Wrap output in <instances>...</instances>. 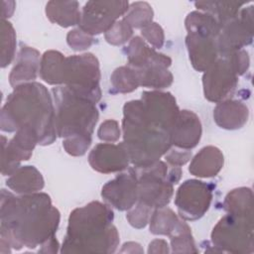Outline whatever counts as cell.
I'll list each match as a JSON object with an SVG mask.
<instances>
[{"instance_id": "obj_1", "label": "cell", "mask_w": 254, "mask_h": 254, "mask_svg": "<svg viewBox=\"0 0 254 254\" xmlns=\"http://www.w3.org/2000/svg\"><path fill=\"white\" fill-rule=\"evenodd\" d=\"M1 242L14 249L35 248L55 237L60 212L47 193L34 192L15 196L1 190Z\"/></svg>"}, {"instance_id": "obj_2", "label": "cell", "mask_w": 254, "mask_h": 254, "mask_svg": "<svg viewBox=\"0 0 254 254\" xmlns=\"http://www.w3.org/2000/svg\"><path fill=\"white\" fill-rule=\"evenodd\" d=\"M23 126L36 130L41 145H50L56 140L54 102L41 83L28 82L14 87L2 108V131L13 132Z\"/></svg>"}, {"instance_id": "obj_3", "label": "cell", "mask_w": 254, "mask_h": 254, "mask_svg": "<svg viewBox=\"0 0 254 254\" xmlns=\"http://www.w3.org/2000/svg\"><path fill=\"white\" fill-rule=\"evenodd\" d=\"M112 209L99 201L75 208L69 215L62 253H113L119 243V234L112 224Z\"/></svg>"}, {"instance_id": "obj_4", "label": "cell", "mask_w": 254, "mask_h": 254, "mask_svg": "<svg viewBox=\"0 0 254 254\" xmlns=\"http://www.w3.org/2000/svg\"><path fill=\"white\" fill-rule=\"evenodd\" d=\"M122 127V144L135 168L151 166L172 147L171 132L154 126L145 118L140 99L125 103Z\"/></svg>"}, {"instance_id": "obj_5", "label": "cell", "mask_w": 254, "mask_h": 254, "mask_svg": "<svg viewBox=\"0 0 254 254\" xmlns=\"http://www.w3.org/2000/svg\"><path fill=\"white\" fill-rule=\"evenodd\" d=\"M55 126L62 138L91 136L98 119L95 102L74 92L67 86L53 89Z\"/></svg>"}, {"instance_id": "obj_6", "label": "cell", "mask_w": 254, "mask_h": 254, "mask_svg": "<svg viewBox=\"0 0 254 254\" xmlns=\"http://www.w3.org/2000/svg\"><path fill=\"white\" fill-rule=\"evenodd\" d=\"M99 79V63L92 54L64 58L62 78L64 86L96 103L101 97Z\"/></svg>"}, {"instance_id": "obj_7", "label": "cell", "mask_w": 254, "mask_h": 254, "mask_svg": "<svg viewBox=\"0 0 254 254\" xmlns=\"http://www.w3.org/2000/svg\"><path fill=\"white\" fill-rule=\"evenodd\" d=\"M253 218L228 213L214 226L211 241L222 252H253Z\"/></svg>"}, {"instance_id": "obj_8", "label": "cell", "mask_w": 254, "mask_h": 254, "mask_svg": "<svg viewBox=\"0 0 254 254\" xmlns=\"http://www.w3.org/2000/svg\"><path fill=\"white\" fill-rule=\"evenodd\" d=\"M138 181V201L153 209L166 206L174 193L166 163L158 161L145 168L134 169Z\"/></svg>"}, {"instance_id": "obj_9", "label": "cell", "mask_w": 254, "mask_h": 254, "mask_svg": "<svg viewBox=\"0 0 254 254\" xmlns=\"http://www.w3.org/2000/svg\"><path fill=\"white\" fill-rule=\"evenodd\" d=\"M128 9V1H88L82 8L79 28L90 36L106 33Z\"/></svg>"}, {"instance_id": "obj_10", "label": "cell", "mask_w": 254, "mask_h": 254, "mask_svg": "<svg viewBox=\"0 0 254 254\" xmlns=\"http://www.w3.org/2000/svg\"><path fill=\"white\" fill-rule=\"evenodd\" d=\"M253 40V6L240 10L238 16L221 26L216 39L218 55L228 57Z\"/></svg>"}, {"instance_id": "obj_11", "label": "cell", "mask_w": 254, "mask_h": 254, "mask_svg": "<svg viewBox=\"0 0 254 254\" xmlns=\"http://www.w3.org/2000/svg\"><path fill=\"white\" fill-rule=\"evenodd\" d=\"M212 199V186L198 180H188L179 188L175 203L185 220H196L204 215Z\"/></svg>"}, {"instance_id": "obj_12", "label": "cell", "mask_w": 254, "mask_h": 254, "mask_svg": "<svg viewBox=\"0 0 254 254\" xmlns=\"http://www.w3.org/2000/svg\"><path fill=\"white\" fill-rule=\"evenodd\" d=\"M237 81L238 72L230 57H221L204 71V96L209 101L218 103L233 92Z\"/></svg>"}, {"instance_id": "obj_13", "label": "cell", "mask_w": 254, "mask_h": 254, "mask_svg": "<svg viewBox=\"0 0 254 254\" xmlns=\"http://www.w3.org/2000/svg\"><path fill=\"white\" fill-rule=\"evenodd\" d=\"M140 100L145 118L154 126L171 132L180 113L175 97L170 92L145 91Z\"/></svg>"}, {"instance_id": "obj_14", "label": "cell", "mask_w": 254, "mask_h": 254, "mask_svg": "<svg viewBox=\"0 0 254 254\" xmlns=\"http://www.w3.org/2000/svg\"><path fill=\"white\" fill-rule=\"evenodd\" d=\"M101 196L119 210H128L138 201V181L134 169L118 175L105 184Z\"/></svg>"}, {"instance_id": "obj_15", "label": "cell", "mask_w": 254, "mask_h": 254, "mask_svg": "<svg viewBox=\"0 0 254 254\" xmlns=\"http://www.w3.org/2000/svg\"><path fill=\"white\" fill-rule=\"evenodd\" d=\"M88 162L93 170L108 174L125 170L130 160L122 143L119 145L101 143L91 150L88 156Z\"/></svg>"}, {"instance_id": "obj_16", "label": "cell", "mask_w": 254, "mask_h": 254, "mask_svg": "<svg viewBox=\"0 0 254 254\" xmlns=\"http://www.w3.org/2000/svg\"><path fill=\"white\" fill-rule=\"evenodd\" d=\"M201 137V123L198 116L190 110L180 111L171 130L172 146L190 150L194 148Z\"/></svg>"}, {"instance_id": "obj_17", "label": "cell", "mask_w": 254, "mask_h": 254, "mask_svg": "<svg viewBox=\"0 0 254 254\" xmlns=\"http://www.w3.org/2000/svg\"><path fill=\"white\" fill-rule=\"evenodd\" d=\"M186 45L192 66L198 71H205L218 57L216 38L188 33Z\"/></svg>"}, {"instance_id": "obj_18", "label": "cell", "mask_w": 254, "mask_h": 254, "mask_svg": "<svg viewBox=\"0 0 254 254\" xmlns=\"http://www.w3.org/2000/svg\"><path fill=\"white\" fill-rule=\"evenodd\" d=\"M126 54L129 65L134 68H141L151 65H163L169 67L172 64L171 58L157 53L140 37H134L130 41L126 49Z\"/></svg>"}, {"instance_id": "obj_19", "label": "cell", "mask_w": 254, "mask_h": 254, "mask_svg": "<svg viewBox=\"0 0 254 254\" xmlns=\"http://www.w3.org/2000/svg\"><path fill=\"white\" fill-rule=\"evenodd\" d=\"M40 53L33 48L22 47L9 75L10 84L16 87L36 79L38 71H40Z\"/></svg>"}, {"instance_id": "obj_20", "label": "cell", "mask_w": 254, "mask_h": 254, "mask_svg": "<svg viewBox=\"0 0 254 254\" xmlns=\"http://www.w3.org/2000/svg\"><path fill=\"white\" fill-rule=\"evenodd\" d=\"M248 117V107L238 100L220 101L213 110L215 123L220 128L227 130L242 128L246 124Z\"/></svg>"}, {"instance_id": "obj_21", "label": "cell", "mask_w": 254, "mask_h": 254, "mask_svg": "<svg viewBox=\"0 0 254 254\" xmlns=\"http://www.w3.org/2000/svg\"><path fill=\"white\" fill-rule=\"evenodd\" d=\"M223 154L214 146L202 148L191 160L189 171L198 178L215 177L223 167Z\"/></svg>"}, {"instance_id": "obj_22", "label": "cell", "mask_w": 254, "mask_h": 254, "mask_svg": "<svg viewBox=\"0 0 254 254\" xmlns=\"http://www.w3.org/2000/svg\"><path fill=\"white\" fill-rule=\"evenodd\" d=\"M6 185L17 193L28 194L41 190L44 188V179L34 166H24L9 177Z\"/></svg>"}, {"instance_id": "obj_23", "label": "cell", "mask_w": 254, "mask_h": 254, "mask_svg": "<svg viewBox=\"0 0 254 254\" xmlns=\"http://www.w3.org/2000/svg\"><path fill=\"white\" fill-rule=\"evenodd\" d=\"M49 20L62 27L79 25L81 13L77 1H50L46 5Z\"/></svg>"}, {"instance_id": "obj_24", "label": "cell", "mask_w": 254, "mask_h": 254, "mask_svg": "<svg viewBox=\"0 0 254 254\" xmlns=\"http://www.w3.org/2000/svg\"><path fill=\"white\" fill-rule=\"evenodd\" d=\"M252 198V190L249 188L235 189L225 196L223 206L230 214L253 218Z\"/></svg>"}, {"instance_id": "obj_25", "label": "cell", "mask_w": 254, "mask_h": 254, "mask_svg": "<svg viewBox=\"0 0 254 254\" xmlns=\"http://www.w3.org/2000/svg\"><path fill=\"white\" fill-rule=\"evenodd\" d=\"M244 2H222V1H197L194 5L197 9L213 16L220 26L236 18Z\"/></svg>"}, {"instance_id": "obj_26", "label": "cell", "mask_w": 254, "mask_h": 254, "mask_svg": "<svg viewBox=\"0 0 254 254\" xmlns=\"http://www.w3.org/2000/svg\"><path fill=\"white\" fill-rule=\"evenodd\" d=\"M186 28L188 33H195L205 35L217 39L221 26L218 21L205 12H190L186 18Z\"/></svg>"}, {"instance_id": "obj_27", "label": "cell", "mask_w": 254, "mask_h": 254, "mask_svg": "<svg viewBox=\"0 0 254 254\" xmlns=\"http://www.w3.org/2000/svg\"><path fill=\"white\" fill-rule=\"evenodd\" d=\"M64 56L58 51L46 52L40 64V76L49 84H63V64Z\"/></svg>"}, {"instance_id": "obj_28", "label": "cell", "mask_w": 254, "mask_h": 254, "mask_svg": "<svg viewBox=\"0 0 254 254\" xmlns=\"http://www.w3.org/2000/svg\"><path fill=\"white\" fill-rule=\"evenodd\" d=\"M134 69L137 72L140 85L144 87L165 88L170 86L173 82V74L166 66L151 65Z\"/></svg>"}, {"instance_id": "obj_29", "label": "cell", "mask_w": 254, "mask_h": 254, "mask_svg": "<svg viewBox=\"0 0 254 254\" xmlns=\"http://www.w3.org/2000/svg\"><path fill=\"white\" fill-rule=\"evenodd\" d=\"M181 221L171 208H166L165 206L156 208L150 217V231L153 234L170 236Z\"/></svg>"}, {"instance_id": "obj_30", "label": "cell", "mask_w": 254, "mask_h": 254, "mask_svg": "<svg viewBox=\"0 0 254 254\" xmlns=\"http://www.w3.org/2000/svg\"><path fill=\"white\" fill-rule=\"evenodd\" d=\"M110 81L116 92L120 93L131 92L140 85L137 72L130 65L116 68L110 77Z\"/></svg>"}, {"instance_id": "obj_31", "label": "cell", "mask_w": 254, "mask_h": 254, "mask_svg": "<svg viewBox=\"0 0 254 254\" xmlns=\"http://www.w3.org/2000/svg\"><path fill=\"white\" fill-rule=\"evenodd\" d=\"M153 9L147 2H134L129 5V9L123 19L132 29H142L153 20Z\"/></svg>"}, {"instance_id": "obj_32", "label": "cell", "mask_w": 254, "mask_h": 254, "mask_svg": "<svg viewBox=\"0 0 254 254\" xmlns=\"http://www.w3.org/2000/svg\"><path fill=\"white\" fill-rule=\"evenodd\" d=\"M16 50V34L14 28L7 20L1 21V66L11 64Z\"/></svg>"}, {"instance_id": "obj_33", "label": "cell", "mask_w": 254, "mask_h": 254, "mask_svg": "<svg viewBox=\"0 0 254 254\" xmlns=\"http://www.w3.org/2000/svg\"><path fill=\"white\" fill-rule=\"evenodd\" d=\"M173 252L191 253L196 252L191 236L190 228L185 221H181L177 229L170 235Z\"/></svg>"}, {"instance_id": "obj_34", "label": "cell", "mask_w": 254, "mask_h": 254, "mask_svg": "<svg viewBox=\"0 0 254 254\" xmlns=\"http://www.w3.org/2000/svg\"><path fill=\"white\" fill-rule=\"evenodd\" d=\"M133 35V29L122 18L105 33V40L114 46L125 44Z\"/></svg>"}, {"instance_id": "obj_35", "label": "cell", "mask_w": 254, "mask_h": 254, "mask_svg": "<svg viewBox=\"0 0 254 254\" xmlns=\"http://www.w3.org/2000/svg\"><path fill=\"white\" fill-rule=\"evenodd\" d=\"M153 213V208L147 204L137 201L136 205L134 204L129 211L127 212L126 218L129 223L135 228H143L147 225L150 220V217Z\"/></svg>"}, {"instance_id": "obj_36", "label": "cell", "mask_w": 254, "mask_h": 254, "mask_svg": "<svg viewBox=\"0 0 254 254\" xmlns=\"http://www.w3.org/2000/svg\"><path fill=\"white\" fill-rule=\"evenodd\" d=\"M91 143V136H73L64 139L63 146L71 156H82Z\"/></svg>"}, {"instance_id": "obj_37", "label": "cell", "mask_w": 254, "mask_h": 254, "mask_svg": "<svg viewBox=\"0 0 254 254\" xmlns=\"http://www.w3.org/2000/svg\"><path fill=\"white\" fill-rule=\"evenodd\" d=\"M68 46L74 51H83L88 49L93 44V38L89 34L82 31L80 28L68 32L66 36Z\"/></svg>"}, {"instance_id": "obj_38", "label": "cell", "mask_w": 254, "mask_h": 254, "mask_svg": "<svg viewBox=\"0 0 254 254\" xmlns=\"http://www.w3.org/2000/svg\"><path fill=\"white\" fill-rule=\"evenodd\" d=\"M141 34L143 38L155 49H161L163 47L165 35L162 27L159 24L155 22L148 24L147 26L141 29Z\"/></svg>"}, {"instance_id": "obj_39", "label": "cell", "mask_w": 254, "mask_h": 254, "mask_svg": "<svg viewBox=\"0 0 254 254\" xmlns=\"http://www.w3.org/2000/svg\"><path fill=\"white\" fill-rule=\"evenodd\" d=\"M98 138L105 142H115L120 138V129L119 124L116 120L108 119L104 121L98 131H97Z\"/></svg>"}, {"instance_id": "obj_40", "label": "cell", "mask_w": 254, "mask_h": 254, "mask_svg": "<svg viewBox=\"0 0 254 254\" xmlns=\"http://www.w3.org/2000/svg\"><path fill=\"white\" fill-rule=\"evenodd\" d=\"M167 162H169L174 167H180L185 165L191 158V151L180 149V148H170L169 151L165 154Z\"/></svg>"}, {"instance_id": "obj_41", "label": "cell", "mask_w": 254, "mask_h": 254, "mask_svg": "<svg viewBox=\"0 0 254 254\" xmlns=\"http://www.w3.org/2000/svg\"><path fill=\"white\" fill-rule=\"evenodd\" d=\"M149 253H168L169 248H168V243L165 240L162 239H156L152 241L149 245Z\"/></svg>"}, {"instance_id": "obj_42", "label": "cell", "mask_w": 254, "mask_h": 254, "mask_svg": "<svg viewBox=\"0 0 254 254\" xmlns=\"http://www.w3.org/2000/svg\"><path fill=\"white\" fill-rule=\"evenodd\" d=\"M6 2V5L7 7H5L3 4V8H2V20H5L6 18H9L11 17V15L13 14L14 12V9H15V2L14 1H5Z\"/></svg>"}]
</instances>
